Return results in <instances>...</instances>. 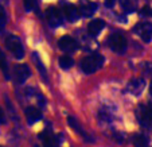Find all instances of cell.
<instances>
[{"mask_svg":"<svg viewBox=\"0 0 152 147\" xmlns=\"http://www.w3.org/2000/svg\"><path fill=\"white\" fill-rule=\"evenodd\" d=\"M78 10H80V14L82 15V16H92L96 12V10H97V4L88 0V1H83V3L78 7Z\"/></svg>","mask_w":152,"mask_h":147,"instance_id":"30bf717a","label":"cell"},{"mask_svg":"<svg viewBox=\"0 0 152 147\" xmlns=\"http://www.w3.org/2000/svg\"><path fill=\"white\" fill-rule=\"evenodd\" d=\"M73 64H74V61H73V58L70 55H62V57H59V66L62 69H69V68L73 66Z\"/></svg>","mask_w":152,"mask_h":147,"instance_id":"ac0fdd59","label":"cell"},{"mask_svg":"<svg viewBox=\"0 0 152 147\" xmlns=\"http://www.w3.org/2000/svg\"><path fill=\"white\" fill-rule=\"evenodd\" d=\"M143 87H144V81L143 80H139V78L133 80L132 82L129 84V89H131V92L135 93V95H139V93H141V90H143Z\"/></svg>","mask_w":152,"mask_h":147,"instance_id":"e0dca14e","label":"cell"},{"mask_svg":"<svg viewBox=\"0 0 152 147\" xmlns=\"http://www.w3.org/2000/svg\"><path fill=\"white\" fill-rule=\"evenodd\" d=\"M30 76H31V69L27 64L15 65L14 69H12V77L18 84H23Z\"/></svg>","mask_w":152,"mask_h":147,"instance_id":"277c9868","label":"cell"},{"mask_svg":"<svg viewBox=\"0 0 152 147\" xmlns=\"http://www.w3.org/2000/svg\"><path fill=\"white\" fill-rule=\"evenodd\" d=\"M4 120H6V118H4V113H3V111H1V108H0V124H3Z\"/></svg>","mask_w":152,"mask_h":147,"instance_id":"603a6c76","label":"cell"},{"mask_svg":"<svg viewBox=\"0 0 152 147\" xmlns=\"http://www.w3.org/2000/svg\"><path fill=\"white\" fill-rule=\"evenodd\" d=\"M45 16H46L49 24L53 27L61 26V24L63 23V18H65L62 12L58 8H55V7H49V8L46 10V12H45Z\"/></svg>","mask_w":152,"mask_h":147,"instance_id":"5b68a950","label":"cell"},{"mask_svg":"<svg viewBox=\"0 0 152 147\" xmlns=\"http://www.w3.org/2000/svg\"><path fill=\"white\" fill-rule=\"evenodd\" d=\"M26 118H27V120H28L30 124L35 123L37 120H39V119L42 118V112L35 107H28L26 110Z\"/></svg>","mask_w":152,"mask_h":147,"instance_id":"5bb4252c","label":"cell"},{"mask_svg":"<svg viewBox=\"0 0 152 147\" xmlns=\"http://www.w3.org/2000/svg\"><path fill=\"white\" fill-rule=\"evenodd\" d=\"M7 24V14H6V10L3 7L0 6V29L3 30Z\"/></svg>","mask_w":152,"mask_h":147,"instance_id":"44dd1931","label":"cell"},{"mask_svg":"<svg viewBox=\"0 0 152 147\" xmlns=\"http://www.w3.org/2000/svg\"><path fill=\"white\" fill-rule=\"evenodd\" d=\"M23 1H24V7L28 11H32V10L37 8V0H23Z\"/></svg>","mask_w":152,"mask_h":147,"instance_id":"7402d4cb","label":"cell"},{"mask_svg":"<svg viewBox=\"0 0 152 147\" xmlns=\"http://www.w3.org/2000/svg\"><path fill=\"white\" fill-rule=\"evenodd\" d=\"M32 60H34V62H35V65L38 66V70H39V73H40V76L43 77V80L47 82V72H46V69H45V65L40 62V60H39V55L37 54V53H34L32 54Z\"/></svg>","mask_w":152,"mask_h":147,"instance_id":"2e32d148","label":"cell"},{"mask_svg":"<svg viewBox=\"0 0 152 147\" xmlns=\"http://www.w3.org/2000/svg\"><path fill=\"white\" fill-rule=\"evenodd\" d=\"M105 1H106V6H109V7H112V6H113V4H115V1H116V0H105Z\"/></svg>","mask_w":152,"mask_h":147,"instance_id":"cb8c5ba5","label":"cell"},{"mask_svg":"<svg viewBox=\"0 0 152 147\" xmlns=\"http://www.w3.org/2000/svg\"><path fill=\"white\" fill-rule=\"evenodd\" d=\"M136 116L143 127H149L152 124V105H139L136 110Z\"/></svg>","mask_w":152,"mask_h":147,"instance_id":"3957f363","label":"cell"},{"mask_svg":"<svg viewBox=\"0 0 152 147\" xmlns=\"http://www.w3.org/2000/svg\"><path fill=\"white\" fill-rule=\"evenodd\" d=\"M109 46L115 53H124L126 49V42L124 35L121 34H112L109 37Z\"/></svg>","mask_w":152,"mask_h":147,"instance_id":"8992f818","label":"cell"},{"mask_svg":"<svg viewBox=\"0 0 152 147\" xmlns=\"http://www.w3.org/2000/svg\"><path fill=\"white\" fill-rule=\"evenodd\" d=\"M135 146L136 147H148V140L144 135H137L135 138Z\"/></svg>","mask_w":152,"mask_h":147,"instance_id":"ffe728a7","label":"cell"},{"mask_svg":"<svg viewBox=\"0 0 152 147\" xmlns=\"http://www.w3.org/2000/svg\"><path fill=\"white\" fill-rule=\"evenodd\" d=\"M39 138L43 142V147H57L58 146L57 138L50 131H43V134H40Z\"/></svg>","mask_w":152,"mask_h":147,"instance_id":"8fae6325","label":"cell"},{"mask_svg":"<svg viewBox=\"0 0 152 147\" xmlns=\"http://www.w3.org/2000/svg\"><path fill=\"white\" fill-rule=\"evenodd\" d=\"M67 123H69V126H70V127H72L73 130L75 131V132H78V134H80V135L82 136V138L85 139V140H89V142H92V138H90V136L88 135V134H86L85 131L82 130V127H81V126H80V123H78V121H77V119H74V118H73V116H69V118H67Z\"/></svg>","mask_w":152,"mask_h":147,"instance_id":"4fadbf2b","label":"cell"},{"mask_svg":"<svg viewBox=\"0 0 152 147\" xmlns=\"http://www.w3.org/2000/svg\"><path fill=\"white\" fill-rule=\"evenodd\" d=\"M6 46L10 50L12 55L16 60H22L24 57V49H23V43L22 40L16 37V35H8L6 38Z\"/></svg>","mask_w":152,"mask_h":147,"instance_id":"7a4b0ae2","label":"cell"},{"mask_svg":"<svg viewBox=\"0 0 152 147\" xmlns=\"http://www.w3.org/2000/svg\"><path fill=\"white\" fill-rule=\"evenodd\" d=\"M62 14L69 22H77L78 18H80V10L73 4H66L62 8Z\"/></svg>","mask_w":152,"mask_h":147,"instance_id":"9c48e42d","label":"cell"},{"mask_svg":"<svg viewBox=\"0 0 152 147\" xmlns=\"http://www.w3.org/2000/svg\"><path fill=\"white\" fill-rule=\"evenodd\" d=\"M0 69L3 70V73H4V76H6L7 78L10 77L8 76V64H7V60H6V57H4V53L0 50Z\"/></svg>","mask_w":152,"mask_h":147,"instance_id":"d6986e66","label":"cell"},{"mask_svg":"<svg viewBox=\"0 0 152 147\" xmlns=\"http://www.w3.org/2000/svg\"><path fill=\"white\" fill-rule=\"evenodd\" d=\"M135 32H137L139 37L144 42H149L152 39V24L151 23H139L135 27Z\"/></svg>","mask_w":152,"mask_h":147,"instance_id":"ba28073f","label":"cell"},{"mask_svg":"<svg viewBox=\"0 0 152 147\" xmlns=\"http://www.w3.org/2000/svg\"><path fill=\"white\" fill-rule=\"evenodd\" d=\"M104 27H105V23H104V20H101V19H94V20H92V22L88 24V31H89L90 35L96 37V35H98L101 31H102Z\"/></svg>","mask_w":152,"mask_h":147,"instance_id":"7c38bea8","label":"cell"},{"mask_svg":"<svg viewBox=\"0 0 152 147\" xmlns=\"http://www.w3.org/2000/svg\"><path fill=\"white\" fill-rule=\"evenodd\" d=\"M58 46L61 50H63L65 53H73L77 50V42L69 35H65L58 40Z\"/></svg>","mask_w":152,"mask_h":147,"instance_id":"52a82bcc","label":"cell"},{"mask_svg":"<svg viewBox=\"0 0 152 147\" xmlns=\"http://www.w3.org/2000/svg\"><path fill=\"white\" fill-rule=\"evenodd\" d=\"M120 6L125 12H133L137 7V0H120Z\"/></svg>","mask_w":152,"mask_h":147,"instance_id":"9a60e30c","label":"cell"},{"mask_svg":"<svg viewBox=\"0 0 152 147\" xmlns=\"http://www.w3.org/2000/svg\"><path fill=\"white\" fill-rule=\"evenodd\" d=\"M149 95L152 96V84H151V88H149Z\"/></svg>","mask_w":152,"mask_h":147,"instance_id":"d4e9b609","label":"cell"},{"mask_svg":"<svg viewBox=\"0 0 152 147\" xmlns=\"http://www.w3.org/2000/svg\"><path fill=\"white\" fill-rule=\"evenodd\" d=\"M104 65V57L101 54H90L86 55L82 61H81V68L82 72L86 74H92V73L97 72L101 69Z\"/></svg>","mask_w":152,"mask_h":147,"instance_id":"6da1fadb","label":"cell"}]
</instances>
